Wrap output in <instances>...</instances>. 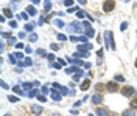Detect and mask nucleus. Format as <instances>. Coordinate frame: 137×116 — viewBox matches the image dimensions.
Listing matches in <instances>:
<instances>
[{"mask_svg": "<svg viewBox=\"0 0 137 116\" xmlns=\"http://www.w3.org/2000/svg\"><path fill=\"white\" fill-rule=\"evenodd\" d=\"M134 67L137 68V57H136V62H134Z\"/></svg>", "mask_w": 137, "mask_h": 116, "instance_id": "nucleus-50", "label": "nucleus"}, {"mask_svg": "<svg viewBox=\"0 0 137 116\" xmlns=\"http://www.w3.org/2000/svg\"><path fill=\"white\" fill-rule=\"evenodd\" d=\"M115 81H117V82H125V78H123L121 74H117V76H115Z\"/></svg>", "mask_w": 137, "mask_h": 116, "instance_id": "nucleus-24", "label": "nucleus"}, {"mask_svg": "<svg viewBox=\"0 0 137 116\" xmlns=\"http://www.w3.org/2000/svg\"><path fill=\"white\" fill-rule=\"evenodd\" d=\"M23 64H25V65H27V67H30V65H33V60H31V59H30V57H27V59H25V62H23Z\"/></svg>", "mask_w": 137, "mask_h": 116, "instance_id": "nucleus-25", "label": "nucleus"}, {"mask_svg": "<svg viewBox=\"0 0 137 116\" xmlns=\"http://www.w3.org/2000/svg\"><path fill=\"white\" fill-rule=\"evenodd\" d=\"M95 113H97V116H109V110L106 107H97Z\"/></svg>", "mask_w": 137, "mask_h": 116, "instance_id": "nucleus-5", "label": "nucleus"}, {"mask_svg": "<svg viewBox=\"0 0 137 116\" xmlns=\"http://www.w3.org/2000/svg\"><path fill=\"white\" fill-rule=\"evenodd\" d=\"M19 37H20V39H25V37H27V34L22 31V33H19Z\"/></svg>", "mask_w": 137, "mask_h": 116, "instance_id": "nucleus-42", "label": "nucleus"}, {"mask_svg": "<svg viewBox=\"0 0 137 116\" xmlns=\"http://www.w3.org/2000/svg\"><path fill=\"white\" fill-rule=\"evenodd\" d=\"M31 2H33L34 5H39V3H41V0H31Z\"/></svg>", "mask_w": 137, "mask_h": 116, "instance_id": "nucleus-48", "label": "nucleus"}, {"mask_svg": "<svg viewBox=\"0 0 137 116\" xmlns=\"http://www.w3.org/2000/svg\"><path fill=\"white\" fill-rule=\"evenodd\" d=\"M64 3H66V6H72V3H73V2H72V0H66Z\"/></svg>", "mask_w": 137, "mask_h": 116, "instance_id": "nucleus-43", "label": "nucleus"}, {"mask_svg": "<svg viewBox=\"0 0 137 116\" xmlns=\"http://www.w3.org/2000/svg\"><path fill=\"white\" fill-rule=\"evenodd\" d=\"M78 2H80L81 5H86V3H87V0H78Z\"/></svg>", "mask_w": 137, "mask_h": 116, "instance_id": "nucleus-49", "label": "nucleus"}, {"mask_svg": "<svg viewBox=\"0 0 137 116\" xmlns=\"http://www.w3.org/2000/svg\"><path fill=\"white\" fill-rule=\"evenodd\" d=\"M94 30H92V28H90V30H87V37H94Z\"/></svg>", "mask_w": 137, "mask_h": 116, "instance_id": "nucleus-31", "label": "nucleus"}, {"mask_svg": "<svg viewBox=\"0 0 137 116\" xmlns=\"http://www.w3.org/2000/svg\"><path fill=\"white\" fill-rule=\"evenodd\" d=\"M25 30H27V31H31V30H33V23H27V25H25Z\"/></svg>", "mask_w": 137, "mask_h": 116, "instance_id": "nucleus-29", "label": "nucleus"}, {"mask_svg": "<svg viewBox=\"0 0 137 116\" xmlns=\"http://www.w3.org/2000/svg\"><path fill=\"white\" fill-rule=\"evenodd\" d=\"M83 26H84L86 30H90V23H89V22H84V23H83Z\"/></svg>", "mask_w": 137, "mask_h": 116, "instance_id": "nucleus-37", "label": "nucleus"}, {"mask_svg": "<svg viewBox=\"0 0 137 116\" xmlns=\"http://www.w3.org/2000/svg\"><path fill=\"white\" fill-rule=\"evenodd\" d=\"M106 47L111 48V50H115V45H114V40H112V31H106Z\"/></svg>", "mask_w": 137, "mask_h": 116, "instance_id": "nucleus-3", "label": "nucleus"}, {"mask_svg": "<svg viewBox=\"0 0 137 116\" xmlns=\"http://www.w3.org/2000/svg\"><path fill=\"white\" fill-rule=\"evenodd\" d=\"M109 116H119V115H115V113H111V115H109Z\"/></svg>", "mask_w": 137, "mask_h": 116, "instance_id": "nucleus-51", "label": "nucleus"}, {"mask_svg": "<svg viewBox=\"0 0 137 116\" xmlns=\"http://www.w3.org/2000/svg\"><path fill=\"white\" fill-rule=\"evenodd\" d=\"M42 93H48V87H42Z\"/></svg>", "mask_w": 137, "mask_h": 116, "instance_id": "nucleus-44", "label": "nucleus"}, {"mask_svg": "<svg viewBox=\"0 0 137 116\" xmlns=\"http://www.w3.org/2000/svg\"><path fill=\"white\" fill-rule=\"evenodd\" d=\"M120 93H121V96H126V98L137 96L136 88H134V87H131V85H123V88L120 90Z\"/></svg>", "mask_w": 137, "mask_h": 116, "instance_id": "nucleus-1", "label": "nucleus"}, {"mask_svg": "<svg viewBox=\"0 0 137 116\" xmlns=\"http://www.w3.org/2000/svg\"><path fill=\"white\" fill-rule=\"evenodd\" d=\"M9 62H11V64H16V59H14L13 54H9Z\"/></svg>", "mask_w": 137, "mask_h": 116, "instance_id": "nucleus-39", "label": "nucleus"}, {"mask_svg": "<svg viewBox=\"0 0 137 116\" xmlns=\"http://www.w3.org/2000/svg\"><path fill=\"white\" fill-rule=\"evenodd\" d=\"M27 13H28L30 16H34V14H36V8H34L33 5H30V6H27Z\"/></svg>", "mask_w": 137, "mask_h": 116, "instance_id": "nucleus-12", "label": "nucleus"}, {"mask_svg": "<svg viewBox=\"0 0 137 116\" xmlns=\"http://www.w3.org/2000/svg\"><path fill=\"white\" fill-rule=\"evenodd\" d=\"M68 31H75V33L81 34V25H80V23H76V22H73V23H70V25H68Z\"/></svg>", "mask_w": 137, "mask_h": 116, "instance_id": "nucleus-6", "label": "nucleus"}, {"mask_svg": "<svg viewBox=\"0 0 137 116\" xmlns=\"http://www.w3.org/2000/svg\"><path fill=\"white\" fill-rule=\"evenodd\" d=\"M30 108H31V112H33L34 115H41V113H42V107H41V105H30Z\"/></svg>", "mask_w": 137, "mask_h": 116, "instance_id": "nucleus-7", "label": "nucleus"}, {"mask_svg": "<svg viewBox=\"0 0 137 116\" xmlns=\"http://www.w3.org/2000/svg\"><path fill=\"white\" fill-rule=\"evenodd\" d=\"M129 105H131V108H137V98H134V99L131 101Z\"/></svg>", "mask_w": 137, "mask_h": 116, "instance_id": "nucleus-22", "label": "nucleus"}, {"mask_svg": "<svg viewBox=\"0 0 137 116\" xmlns=\"http://www.w3.org/2000/svg\"><path fill=\"white\" fill-rule=\"evenodd\" d=\"M78 11H80L78 6H70V8L67 9V13H78Z\"/></svg>", "mask_w": 137, "mask_h": 116, "instance_id": "nucleus-19", "label": "nucleus"}, {"mask_svg": "<svg viewBox=\"0 0 137 116\" xmlns=\"http://www.w3.org/2000/svg\"><path fill=\"white\" fill-rule=\"evenodd\" d=\"M66 73H78V74H81L83 71L78 67H70V68H66Z\"/></svg>", "mask_w": 137, "mask_h": 116, "instance_id": "nucleus-9", "label": "nucleus"}, {"mask_svg": "<svg viewBox=\"0 0 137 116\" xmlns=\"http://www.w3.org/2000/svg\"><path fill=\"white\" fill-rule=\"evenodd\" d=\"M9 25H11V28H16V26H17L16 22H9Z\"/></svg>", "mask_w": 137, "mask_h": 116, "instance_id": "nucleus-45", "label": "nucleus"}, {"mask_svg": "<svg viewBox=\"0 0 137 116\" xmlns=\"http://www.w3.org/2000/svg\"><path fill=\"white\" fill-rule=\"evenodd\" d=\"M73 57H89V51H80V53H76V54H73Z\"/></svg>", "mask_w": 137, "mask_h": 116, "instance_id": "nucleus-10", "label": "nucleus"}, {"mask_svg": "<svg viewBox=\"0 0 137 116\" xmlns=\"http://www.w3.org/2000/svg\"><path fill=\"white\" fill-rule=\"evenodd\" d=\"M8 101H9V102H17L19 98H16V96H8Z\"/></svg>", "mask_w": 137, "mask_h": 116, "instance_id": "nucleus-27", "label": "nucleus"}, {"mask_svg": "<svg viewBox=\"0 0 137 116\" xmlns=\"http://www.w3.org/2000/svg\"><path fill=\"white\" fill-rule=\"evenodd\" d=\"M58 39H59V40H62V42H64V40H66V39H67V37H66V36H64V34H58Z\"/></svg>", "mask_w": 137, "mask_h": 116, "instance_id": "nucleus-35", "label": "nucleus"}, {"mask_svg": "<svg viewBox=\"0 0 137 116\" xmlns=\"http://www.w3.org/2000/svg\"><path fill=\"white\" fill-rule=\"evenodd\" d=\"M55 23H56L59 28H62V26H64V22H61V20H55Z\"/></svg>", "mask_w": 137, "mask_h": 116, "instance_id": "nucleus-33", "label": "nucleus"}, {"mask_svg": "<svg viewBox=\"0 0 137 116\" xmlns=\"http://www.w3.org/2000/svg\"><path fill=\"white\" fill-rule=\"evenodd\" d=\"M44 8H45V11H47V13H48V11L51 9V2H50V0L44 2Z\"/></svg>", "mask_w": 137, "mask_h": 116, "instance_id": "nucleus-16", "label": "nucleus"}, {"mask_svg": "<svg viewBox=\"0 0 137 116\" xmlns=\"http://www.w3.org/2000/svg\"><path fill=\"white\" fill-rule=\"evenodd\" d=\"M134 115H136L134 108H128L126 112H123V115H121V116H134Z\"/></svg>", "mask_w": 137, "mask_h": 116, "instance_id": "nucleus-14", "label": "nucleus"}, {"mask_svg": "<svg viewBox=\"0 0 137 116\" xmlns=\"http://www.w3.org/2000/svg\"><path fill=\"white\" fill-rule=\"evenodd\" d=\"M70 40H72V42H78V40H80V37H76V36H72V37H70Z\"/></svg>", "mask_w": 137, "mask_h": 116, "instance_id": "nucleus-38", "label": "nucleus"}, {"mask_svg": "<svg viewBox=\"0 0 137 116\" xmlns=\"http://www.w3.org/2000/svg\"><path fill=\"white\" fill-rule=\"evenodd\" d=\"M47 59H48V60H55V56H53V54H47Z\"/></svg>", "mask_w": 137, "mask_h": 116, "instance_id": "nucleus-41", "label": "nucleus"}, {"mask_svg": "<svg viewBox=\"0 0 137 116\" xmlns=\"http://www.w3.org/2000/svg\"><path fill=\"white\" fill-rule=\"evenodd\" d=\"M115 9V2L114 0H106L104 3H103V11L104 13H111V11H114Z\"/></svg>", "mask_w": 137, "mask_h": 116, "instance_id": "nucleus-2", "label": "nucleus"}, {"mask_svg": "<svg viewBox=\"0 0 137 116\" xmlns=\"http://www.w3.org/2000/svg\"><path fill=\"white\" fill-rule=\"evenodd\" d=\"M103 101V96L101 95H98V93H97V95H94V96H92V102H94V104H95V105H98V104H100V102H101Z\"/></svg>", "mask_w": 137, "mask_h": 116, "instance_id": "nucleus-8", "label": "nucleus"}, {"mask_svg": "<svg viewBox=\"0 0 137 116\" xmlns=\"http://www.w3.org/2000/svg\"><path fill=\"white\" fill-rule=\"evenodd\" d=\"M31 87H34L33 82H25V84H22V88H23V90H28V91H30V90H31Z\"/></svg>", "mask_w": 137, "mask_h": 116, "instance_id": "nucleus-13", "label": "nucleus"}, {"mask_svg": "<svg viewBox=\"0 0 137 116\" xmlns=\"http://www.w3.org/2000/svg\"><path fill=\"white\" fill-rule=\"evenodd\" d=\"M2 87H3V88H8V84H6V82H3V81H2Z\"/></svg>", "mask_w": 137, "mask_h": 116, "instance_id": "nucleus-47", "label": "nucleus"}, {"mask_svg": "<svg viewBox=\"0 0 137 116\" xmlns=\"http://www.w3.org/2000/svg\"><path fill=\"white\" fill-rule=\"evenodd\" d=\"M126 28H128V23H125V22H123V23L120 25V30L123 31V30H126Z\"/></svg>", "mask_w": 137, "mask_h": 116, "instance_id": "nucleus-34", "label": "nucleus"}, {"mask_svg": "<svg viewBox=\"0 0 137 116\" xmlns=\"http://www.w3.org/2000/svg\"><path fill=\"white\" fill-rule=\"evenodd\" d=\"M89 87H90V81H89V79H86V81H83V84H81V87H80V88H81L83 91H86Z\"/></svg>", "mask_w": 137, "mask_h": 116, "instance_id": "nucleus-11", "label": "nucleus"}, {"mask_svg": "<svg viewBox=\"0 0 137 116\" xmlns=\"http://www.w3.org/2000/svg\"><path fill=\"white\" fill-rule=\"evenodd\" d=\"M39 96V91L37 90H30L28 91V98H37Z\"/></svg>", "mask_w": 137, "mask_h": 116, "instance_id": "nucleus-15", "label": "nucleus"}, {"mask_svg": "<svg viewBox=\"0 0 137 116\" xmlns=\"http://www.w3.org/2000/svg\"><path fill=\"white\" fill-rule=\"evenodd\" d=\"M51 98H53V101H61V96L58 91H51Z\"/></svg>", "mask_w": 137, "mask_h": 116, "instance_id": "nucleus-18", "label": "nucleus"}, {"mask_svg": "<svg viewBox=\"0 0 137 116\" xmlns=\"http://www.w3.org/2000/svg\"><path fill=\"white\" fill-rule=\"evenodd\" d=\"M28 16H30L28 13H20V14H19V19H23V20H27V19H28Z\"/></svg>", "mask_w": 137, "mask_h": 116, "instance_id": "nucleus-21", "label": "nucleus"}, {"mask_svg": "<svg viewBox=\"0 0 137 116\" xmlns=\"http://www.w3.org/2000/svg\"><path fill=\"white\" fill-rule=\"evenodd\" d=\"M13 91L17 93V95H22V96H23V91H22V88H20V87H14V88H13Z\"/></svg>", "mask_w": 137, "mask_h": 116, "instance_id": "nucleus-20", "label": "nucleus"}, {"mask_svg": "<svg viewBox=\"0 0 137 116\" xmlns=\"http://www.w3.org/2000/svg\"><path fill=\"white\" fill-rule=\"evenodd\" d=\"M95 88H97V91H101V90H103V85H101V84H97V85H95Z\"/></svg>", "mask_w": 137, "mask_h": 116, "instance_id": "nucleus-36", "label": "nucleus"}, {"mask_svg": "<svg viewBox=\"0 0 137 116\" xmlns=\"http://www.w3.org/2000/svg\"><path fill=\"white\" fill-rule=\"evenodd\" d=\"M5 116H13V115H11V113H8V115H5Z\"/></svg>", "mask_w": 137, "mask_h": 116, "instance_id": "nucleus-52", "label": "nucleus"}, {"mask_svg": "<svg viewBox=\"0 0 137 116\" xmlns=\"http://www.w3.org/2000/svg\"><path fill=\"white\" fill-rule=\"evenodd\" d=\"M37 40V34H31L30 36V42H36Z\"/></svg>", "mask_w": 137, "mask_h": 116, "instance_id": "nucleus-28", "label": "nucleus"}, {"mask_svg": "<svg viewBox=\"0 0 137 116\" xmlns=\"http://www.w3.org/2000/svg\"><path fill=\"white\" fill-rule=\"evenodd\" d=\"M3 16H5V17H9V19H11V17H13V13H11L8 8H3Z\"/></svg>", "mask_w": 137, "mask_h": 116, "instance_id": "nucleus-17", "label": "nucleus"}, {"mask_svg": "<svg viewBox=\"0 0 137 116\" xmlns=\"http://www.w3.org/2000/svg\"><path fill=\"white\" fill-rule=\"evenodd\" d=\"M106 90L107 91H119V84H117V81H111V82L106 84Z\"/></svg>", "mask_w": 137, "mask_h": 116, "instance_id": "nucleus-4", "label": "nucleus"}, {"mask_svg": "<svg viewBox=\"0 0 137 116\" xmlns=\"http://www.w3.org/2000/svg\"><path fill=\"white\" fill-rule=\"evenodd\" d=\"M8 43H9V45H17V43H16V39H14V37L8 39Z\"/></svg>", "mask_w": 137, "mask_h": 116, "instance_id": "nucleus-30", "label": "nucleus"}, {"mask_svg": "<svg viewBox=\"0 0 137 116\" xmlns=\"http://www.w3.org/2000/svg\"><path fill=\"white\" fill-rule=\"evenodd\" d=\"M37 99L41 101V102H45V101H47V98H45L44 95H39V96H37Z\"/></svg>", "mask_w": 137, "mask_h": 116, "instance_id": "nucleus-32", "label": "nucleus"}, {"mask_svg": "<svg viewBox=\"0 0 137 116\" xmlns=\"http://www.w3.org/2000/svg\"><path fill=\"white\" fill-rule=\"evenodd\" d=\"M37 54H39V56H47V54H45V51H44V50H37Z\"/></svg>", "mask_w": 137, "mask_h": 116, "instance_id": "nucleus-40", "label": "nucleus"}, {"mask_svg": "<svg viewBox=\"0 0 137 116\" xmlns=\"http://www.w3.org/2000/svg\"><path fill=\"white\" fill-rule=\"evenodd\" d=\"M76 16L80 17V19H83V17H86V16H87V14H86L84 11H78V13H76Z\"/></svg>", "mask_w": 137, "mask_h": 116, "instance_id": "nucleus-26", "label": "nucleus"}, {"mask_svg": "<svg viewBox=\"0 0 137 116\" xmlns=\"http://www.w3.org/2000/svg\"><path fill=\"white\" fill-rule=\"evenodd\" d=\"M50 48H51V50H53V51H58V50H59V48H61V47H59L58 43H51V45H50Z\"/></svg>", "mask_w": 137, "mask_h": 116, "instance_id": "nucleus-23", "label": "nucleus"}, {"mask_svg": "<svg viewBox=\"0 0 137 116\" xmlns=\"http://www.w3.org/2000/svg\"><path fill=\"white\" fill-rule=\"evenodd\" d=\"M16 57H19V59H22V57H23V54H22V53H16Z\"/></svg>", "mask_w": 137, "mask_h": 116, "instance_id": "nucleus-46", "label": "nucleus"}]
</instances>
